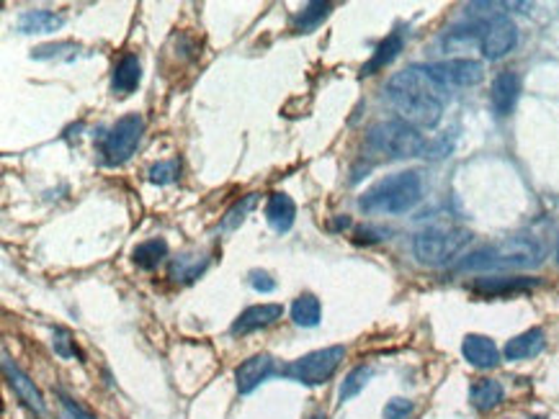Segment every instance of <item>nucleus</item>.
Returning <instances> with one entry per match:
<instances>
[{
	"instance_id": "22",
	"label": "nucleus",
	"mask_w": 559,
	"mask_h": 419,
	"mask_svg": "<svg viewBox=\"0 0 559 419\" xmlns=\"http://www.w3.org/2000/svg\"><path fill=\"white\" fill-rule=\"evenodd\" d=\"M209 267V258L207 255H178L171 263V278L175 284H191L196 281L204 270Z\"/></svg>"
},
{
	"instance_id": "13",
	"label": "nucleus",
	"mask_w": 559,
	"mask_h": 419,
	"mask_svg": "<svg viewBox=\"0 0 559 419\" xmlns=\"http://www.w3.org/2000/svg\"><path fill=\"white\" fill-rule=\"evenodd\" d=\"M284 314V306L281 304H258L245 309L235 322H232L230 332L232 335H251V332H258V329H266L273 322H279Z\"/></svg>"
},
{
	"instance_id": "9",
	"label": "nucleus",
	"mask_w": 559,
	"mask_h": 419,
	"mask_svg": "<svg viewBox=\"0 0 559 419\" xmlns=\"http://www.w3.org/2000/svg\"><path fill=\"white\" fill-rule=\"evenodd\" d=\"M430 75L436 77L446 91L448 88H472L477 83H483L484 67L477 59H446L425 67Z\"/></svg>"
},
{
	"instance_id": "18",
	"label": "nucleus",
	"mask_w": 559,
	"mask_h": 419,
	"mask_svg": "<svg viewBox=\"0 0 559 419\" xmlns=\"http://www.w3.org/2000/svg\"><path fill=\"white\" fill-rule=\"evenodd\" d=\"M403 47H405V37H403V31H392L385 41H379V47L374 49L371 59H368L367 65L361 67V77L377 75L379 70H385L386 65H392L395 59L400 57Z\"/></svg>"
},
{
	"instance_id": "19",
	"label": "nucleus",
	"mask_w": 559,
	"mask_h": 419,
	"mask_svg": "<svg viewBox=\"0 0 559 419\" xmlns=\"http://www.w3.org/2000/svg\"><path fill=\"white\" fill-rule=\"evenodd\" d=\"M142 80V65L137 55H124L114 67V77H111V91L116 96H129L139 88Z\"/></svg>"
},
{
	"instance_id": "2",
	"label": "nucleus",
	"mask_w": 559,
	"mask_h": 419,
	"mask_svg": "<svg viewBox=\"0 0 559 419\" xmlns=\"http://www.w3.org/2000/svg\"><path fill=\"white\" fill-rule=\"evenodd\" d=\"M423 198V180L415 170L386 175L374 183L361 198L359 206L367 214H405L415 209Z\"/></svg>"
},
{
	"instance_id": "23",
	"label": "nucleus",
	"mask_w": 559,
	"mask_h": 419,
	"mask_svg": "<svg viewBox=\"0 0 559 419\" xmlns=\"http://www.w3.org/2000/svg\"><path fill=\"white\" fill-rule=\"evenodd\" d=\"M168 258V242L155 237V240H147L142 245H137L135 252H132V260H135L137 267L142 270H155L163 260Z\"/></svg>"
},
{
	"instance_id": "28",
	"label": "nucleus",
	"mask_w": 559,
	"mask_h": 419,
	"mask_svg": "<svg viewBox=\"0 0 559 419\" xmlns=\"http://www.w3.org/2000/svg\"><path fill=\"white\" fill-rule=\"evenodd\" d=\"M255 204H258V196L251 193V196H245V198H240L235 206H232L227 214H225V219H222V229L225 231H232V229H237L243 222H245V216L255 209Z\"/></svg>"
},
{
	"instance_id": "24",
	"label": "nucleus",
	"mask_w": 559,
	"mask_h": 419,
	"mask_svg": "<svg viewBox=\"0 0 559 419\" xmlns=\"http://www.w3.org/2000/svg\"><path fill=\"white\" fill-rule=\"evenodd\" d=\"M323 319V306L320 299H315L312 293H302L294 304H291V322L297 327H317Z\"/></svg>"
},
{
	"instance_id": "32",
	"label": "nucleus",
	"mask_w": 559,
	"mask_h": 419,
	"mask_svg": "<svg viewBox=\"0 0 559 419\" xmlns=\"http://www.w3.org/2000/svg\"><path fill=\"white\" fill-rule=\"evenodd\" d=\"M59 404H62V419H96L91 417L80 404H75L73 399H67L65 394H59Z\"/></svg>"
},
{
	"instance_id": "15",
	"label": "nucleus",
	"mask_w": 559,
	"mask_h": 419,
	"mask_svg": "<svg viewBox=\"0 0 559 419\" xmlns=\"http://www.w3.org/2000/svg\"><path fill=\"white\" fill-rule=\"evenodd\" d=\"M462 353L469 365L487 371V368H495L501 362V353H498V345L492 343L490 337L484 335H466L462 343Z\"/></svg>"
},
{
	"instance_id": "34",
	"label": "nucleus",
	"mask_w": 559,
	"mask_h": 419,
	"mask_svg": "<svg viewBox=\"0 0 559 419\" xmlns=\"http://www.w3.org/2000/svg\"><path fill=\"white\" fill-rule=\"evenodd\" d=\"M309 419H325V415H312Z\"/></svg>"
},
{
	"instance_id": "1",
	"label": "nucleus",
	"mask_w": 559,
	"mask_h": 419,
	"mask_svg": "<svg viewBox=\"0 0 559 419\" xmlns=\"http://www.w3.org/2000/svg\"><path fill=\"white\" fill-rule=\"evenodd\" d=\"M386 100L415 129H433L444 116L446 88L425 67H407L386 83Z\"/></svg>"
},
{
	"instance_id": "29",
	"label": "nucleus",
	"mask_w": 559,
	"mask_h": 419,
	"mask_svg": "<svg viewBox=\"0 0 559 419\" xmlns=\"http://www.w3.org/2000/svg\"><path fill=\"white\" fill-rule=\"evenodd\" d=\"M178 172H181L178 160H165V162H157L150 168V180L157 186H171L178 180Z\"/></svg>"
},
{
	"instance_id": "11",
	"label": "nucleus",
	"mask_w": 559,
	"mask_h": 419,
	"mask_svg": "<svg viewBox=\"0 0 559 419\" xmlns=\"http://www.w3.org/2000/svg\"><path fill=\"white\" fill-rule=\"evenodd\" d=\"M3 373H5V379H8V386L16 391V397H19L31 412H37L39 417H44V415H47V404H44L41 391H39L37 386H34V381L21 371L19 365L11 361L8 353H3Z\"/></svg>"
},
{
	"instance_id": "12",
	"label": "nucleus",
	"mask_w": 559,
	"mask_h": 419,
	"mask_svg": "<svg viewBox=\"0 0 559 419\" xmlns=\"http://www.w3.org/2000/svg\"><path fill=\"white\" fill-rule=\"evenodd\" d=\"M539 286V278H523V275H495V278H477L472 284V291L484 299H498V296H513V293H523L531 288Z\"/></svg>"
},
{
	"instance_id": "25",
	"label": "nucleus",
	"mask_w": 559,
	"mask_h": 419,
	"mask_svg": "<svg viewBox=\"0 0 559 419\" xmlns=\"http://www.w3.org/2000/svg\"><path fill=\"white\" fill-rule=\"evenodd\" d=\"M330 11H333V5H330V3H323V0L307 3L305 11H302V13L297 16V21H294V31H297V34H309V31H315L323 21L328 19Z\"/></svg>"
},
{
	"instance_id": "20",
	"label": "nucleus",
	"mask_w": 559,
	"mask_h": 419,
	"mask_svg": "<svg viewBox=\"0 0 559 419\" xmlns=\"http://www.w3.org/2000/svg\"><path fill=\"white\" fill-rule=\"evenodd\" d=\"M65 26V19L59 13H52V11H44V8H37V11H26L21 13L19 19V31L21 34H52Z\"/></svg>"
},
{
	"instance_id": "10",
	"label": "nucleus",
	"mask_w": 559,
	"mask_h": 419,
	"mask_svg": "<svg viewBox=\"0 0 559 419\" xmlns=\"http://www.w3.org/2000/svg\"><path fill=\"white\" fill-rule=\"evenodd\" d=\"M271 376H281V368L276 365V361L271 355L261 353V355H253V358L237 365L235 383H237L240 394H253L261 383L269 381Z\"/></svg>"
},
{
	"instance_id": "14",
	"label": "nucleus",
	"mask_w": 559,
	"mask_h": 419,
	"mask_svg": "<svg viewBox=\"0 0 559 419\" xmlns=\"http://www.w3.org/2000/svg\"><path fill=\"white\" fill-rule=\"evenodd\" d=\"M521 96V77L516 73H501V75L492 80V88H490V103H492V111L495 116H508L513 114L516 103Z\"/></svg>"
},
{
	"instance_id": "17",
	"label": "nucleus",
	"mask_w": 559,
	"mask_h": 419,
	"mask_svg": "<svg viewBox=\"0 0 559 419\" xmlns=\"http://www.w3.org/2000/svg\"><path fill=\"white\" fill-rule=\"evenodd\" d=\"M544 345H546V335H544V329L539 327H534V329H526L521 332L519 337H513V340H508L505 345V361H526V358H537L541 350H544Z\"/></svg>"
},
{
	"instance_id": "35",
	"label": "nucleus",
	"mask_w": 559,
	"mask_h": 419,
	"mask_svg": "<svg viewBox=\"0 0 559 419\" xmlns=\"http://www.w3.org/2000/svg\"><path fill=\"white\" fill-rule=\"evenodd\" d=\"M531 419H544V417H531Z\"/></svg>"
},
{
	"instance_id": "6",
	"label": "nucleus",
	"mask_w": 559,
	"mask_h": 419,
	"mask_svg": "<svg viewBox=\"0 0 559 419\" xmlns=\"http://www.w3.org/2000/svg\"><path fill=\"white\" fill-rule=\"evenodd\" d=\"M346 358V347L343 345H333V347H323L307 353L305 358H297L289 365L281 368V376L289 381L305 383V386H323L328 383L335 371L341 368V362Z\"/></svg>"
},
{
	"instance_id": "21",
	"label": "nucleus",
	"mask_w": 559,
	"mask_h": 419,
	"mask_svg": "<svg viewBox=\"0 0 559 419\" xmlns=\"http://www.w3.org/2000/svg\"><path fill=\"white\" fill-rule=\"evenodd\" d=\"M502 397H505V388H502V383L495 381V379H480V381L472 383V388H469V401H472V406H475L477 412H490V409H495V406L502 401Z\"/></svg>"
},
{
	"instance_id": "27",
	"label": "nucleus",
	"mask_w": 559,
	"mask_h": 419,
	"mask_svg": "<svg viewBox=\"0 0 559 419\" xmlns=\"http://www.w3.org/2000/svg\"><path fill=\"white\" fill-rule=\"evenodd\" d=\"M77 44L73 41H58V44H41L31 52V59H67L73 62L77 57Z\"/></svg>"
},
{
	"instance_id": "31",
	"label": "nucleus",
	"mask_w": 559,
	"mask_h": 419,
	"mask_svg": "<svg viewBox=\"0 0 559 419\" xmlns=\"http://www.w3.org/2000/svg\"><path fill=\"white\" fill-rule=\"evenodd\" d=\"M413 401L407 399H392L385 406V419H407L413 415Z\"/></svg>"
},
{
	"instance_id": "7",
	"label": "nucleus",
	"mask_w": 559,
	"mask_h": 419,
	"mask_svg": "<svg viewBox=\"0 0 559 419\" xmlns=\"http://www.w3.org/2000/svg\"><path fill=\"white\" fill-rule=\"evenodd\" d=\"M142 132H145V118L142 116H121L114 127L106 132L103 142H101V160H103V165H109V168L124 165L135 154L137 144L142 139Z\"/></svg>"
},
{
	"instance_id": "5",
	"label": "nucleus",
	"mask_w": 559,
	"mask_h": 419,
	"mask_svg": "<svg viewBox=\"0 0 559 419\" xmlns=\"http://www.w3.org/2000/svg\"><path fill=\"white\" fill-rule=\"evenodd\" d=\"M469 240H472V234L462 227L425 229L421 234H415L413 252H415L418 263H423V266L444 267L469 245Z\"/></svg>"
},
{
	"instance_id": "3",
	"label": "nucleus",
	"mask_w": 559,
	"mask_h": 419,
	"mask_svg": "<svg viewBox=\"0 0 559 419\" xmlns=\"http://www.w3.org/2000/svg\"><path fill=\"white\" fill-rule=\"evenodd\" d=\"M367 147L371 153L385 154L389 160H407V157H421L430 153V142L421 134V129H415L403 118L374 124L367 134Z\"/></svg>"
},
{
	"instance_id": "16",
	"label": "nucleus",
	"mask_w": 559,
	"mask_h": 419,
	"mask_svg": "<svg viewBox=\"0 0 559 419\" xmlns=\"http://www.w3.org/2000/svg\"><path fill=\"white\" fill-rule=\"evenodd\" d=\"M266 222L271 229H276L279 234L289 231L294 227V219H297V204L289 193H271L269 204H266Z\"/></svg>"
},
{
	"instance_id": "33",
	"label": "nucleus",
	"mask_w": 559,
	"mask_h": 419,
	"mask_svg": "<svg viewBox=\"0 0 559 419\" xmlns=\"http://www.w3.org/2000/svg\"><path fill=\"white\" fill-rule=\"evenodd\" d=\"M251 286L258 291V293H271L276 288V281L271 278L266 270H253L251 273Z\"/></svg>"
},
{
	"instance_id": "26",
	"label": "nucleus",
	"mask_w": 559,
	"mask_h": 419,
	"mask_svg": "<svg viewBox=\"0 0 559 419\" xmlns=\"http://www.w3.org/2000/svg\"><path fill=\"white\" fill-rule=\"evenodd\" d=\"M371 379V368L368 365H359V368H353L350 373L346 376V381L341 386V401H350L353 397H359L361 391H364V386L368 383Z\"/></svg>"
},
{
	"instance_id": "8",
	"label": "nucleus",
	"mask_w": 559,
	"mask_h": 419,
	"mask_svg": "<svg viewBox=\"0 0 559 419\" xmlns=\"http://www.w3.org/2000/svg\"><path fill=\"white\" fill-rule=\"evenodd\" d=\"M519 44V29L505 13H492L483 23L480 34V49L487 59H501Z\"/></svg>"
},
{
	"instance_id": "4",
	"label": "nucleus",
	"mask_w": 559,
	"mask_h": 419,
	"mask_svg": "<svg viewBox=\"0 0 559 419\" xmlns=\"http://www.w3.org/2000/svg\"><path fill=\"white\" fill-rule=\"evenodd\" d=\"M539 263V248L526 237H510L490 248L475 249L462 260L459 270H501V267H528Z\"/></svg>"
},
{
	"instance_id": "36",
	"label": "nucleus",
	"mask_w": 559,
	"mask_h": 419,
	"mask_svg": "<svg viewBox=\"0 0 559 419\" xmlns=\"http://www.w3.org/2000/svg\"><path fill=\"white\" fill-rule=\"evenodd\" d=\"M557 260H559V248H557Z\"/></svg>"
},
{
	"instance_id": "30",
	"label": "nucleus",
	"mask_w": 559,
	"mask_h": 419,
	"mask_svg": "<svg viewBox=\"0 0 559 419\" xmlns=\"http://www.w3.org/2000/svg\"><path fill=\"white\" fill-rule=\"evenodd\" d=\"M52 347H55V353H58L59 358H65V361L75 358V353H77L75 340H73V337H70V332H67V329H62V327H58V329H55V335H52Z\"/></svg>"
}]
</instances>
